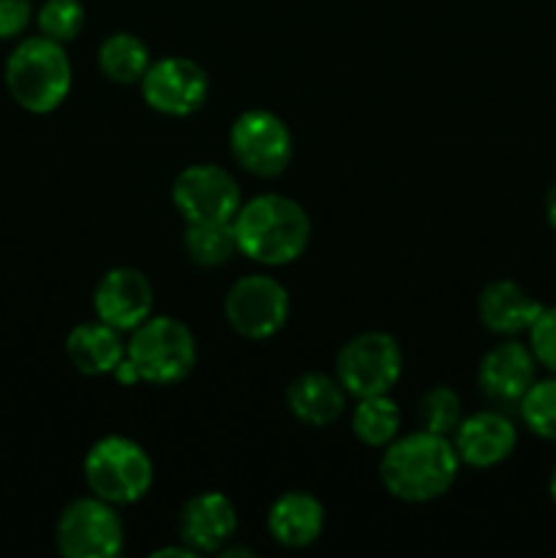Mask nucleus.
Masks as SVG:
<instances>
[{
  "instance_id": "11",
  "label": "nucleus",
  "mask_w": 556,
  "mask_h": 558,
  "mask_svg": "<svg viewBox=\"0 0 556 558\" xmlns=\"http://www.w3.org/2000/svg\"><path fill=\"white\" fill-rule=\"evenodd\" d=\"M142 98L147 107L167 118H189L205 107L210 96V76L196 60L172 58L153 60L140 82Z\"/></svg>"
},
{
  "instance_id": "29",
  "label": "nucleus",
  "mask_w": 556,
  "mask_h": 558,
  "mask_svg": "<svg viewBox=\"0 0 556 558\" xmlns=\"http://www.w3.org/2000/svg\"><path fill=\"white\" fill-rule=\"evenodd\" d=\"M548 496L556 507V463H554V469H551V477H548Z\"/></svg>"
},
{
  "instance_id": "12",
  "label": "nucleus",
  "mask_w": 556,
  "mask_h": 558,
  "mask_svg": "<svg viewBox=\"0 0 556 558\" xmlns=\"http://www.w3.org/2000/svg\"><path fill=\"white\" fill-rule=\"evenodd\" d=\"M96 319L120 332H131L153 316V283L136 267H112L93 289Z\"/></svg>"
},
{
  "instance_id": "28",
  "label": "nucleus",
  "mask_w": 556,
  "mask_h": 558,
  "mask_svg": "<svg viewBox=\"0 0 556 558\" xmlns=\"http://www.w3.org/2000/svg\"><path fill=\"white\" fill-rule=\"evenodd\" d=\"M545 221L556 232V183L551 185L548 194H545Z\"/></svg>"
},
{
  "instance_id": "13",
  "label": "nucleus",
  "mask_w": 556,
  "mask_h": 558,
  "mask_svg": "<svg viewBox=\"0 0 556 558\" xmlns=\"http://www.w3.org/2000/svg\"><path fill=\"white\" fill-rule=\"evenodd\" d=\"M238 532V510L221 490H202L191 496L178 512L180 543L194 554H221Z\"/></svg>"
},
{
  "instance_id": "26",
  "label": "nucleus",
  "mask_w": 556,
  "mask_h": 558,
  "mask_svg": "<svg viewBox=\"0 0 556 558\" xmlns=\"http://www.w3.org/2000/svg\"><path fill=\"white\" fill-rule=\"evenodd\" d=\"M529 349L537 357L540 368L556 374V305H543L534 325L529 327Z\"/></svg>"
},
{
  "instance_id": "18",
  "label": "nucleus",
  "mask_w": 556,
  "mask_h": 558,
  "mask_svg": "<svg viewBox=\"0 0 556 558\" xmlns=\"http://www.w3.org/2000/svg\"><path fill=\"white\" fill-rule=\"evenodd\" d=\"M287 407L292 417L309 428H327L347 409V390L336 376L309 371V374H300L289 381Z\"/></svg>"
},
{
  "instance_id": "25",
  "label": "nucleus",
  "mask_w": 556,
  "mask_h": 558,
  "mask_svg": "<svg viewBox=\"0 0 556 558\" xmlns=\"http://www.w3.org/2000/svg\"><path fill=\"white\" fill-rule=\"evenodd\" d=\"M36 22L41 36L69 44L85 27V5H82V0H44Z\"/></svg>"
},
{
  "instance_id": "17",
  "label": "nucleus",
  "mask_w": 556,
  "mask_h": 558,
  "mask_svg": "<svg viewBox=\"0 0 556 558\" xmlns=\"http://www.w3.org/2000/svg\"><path fill=\"white\" fill-rule=\"evenodd\" d=\"M267 532L289 550L309 548L325 532V505L305 490H287L267 510Z\"/></svg>"
},
{
  "instance_id": "10",
  "label": "nucleus",
  "mask_w": 556,
  "mask_h": 558,
  "mask_svg": "<svg viewBox=\"0 0 556 558\" xmlns=\"http://www.w3.org/2000/svg\"><path fill=\"white\" fill-rule=\"evenodd\" d=\"M172 205L185 223H232L243 196L232 172L218 163H191L174 178Z\"/></svg>"
},
{
  "instance_id": "2",
  "label": "nucleus",
  "mask_w": 556,
  "mask_h": 558,
  "mask_svg": "<svg viewBox=\"0 0 556 558\" xmlns=\"http://www.w3.org/2000/svg\"><path fill=\"white\" fill-rule=\"evenodd\" d=\"M238 254L265 267L292 265L305 254L311 218L300 202L283 194H259L243 202L232 218Z\"/></svg>"
},
{
  "instance_id": "24",
  "label": "nucleus",
  "mask_w": 556,
  "mask_h": 558,
  "mask_svg": "<svg viewBox=\"0 0 556 558\" xmlns=\"http://www.w3.org/2000/svg\"><path fill=\"white\" fill-rule=\"evenodd\" d=\"M463 420V403L461 396L450 387L439 385L431 387L418 403V423L423 430H431V434H439L450 439L456 434V428Z\"/></svg>"
},
{
  "instance_id": "8",
  "label": "nucleus",
  "mask_w": 556,
  "mask_h": 558,
  "mask_svg": "<svg viewBox=\"0 0 556 558\" xmlns=\"http://www.w3.org/2000/svg\"><path fill=\"white\" fill-rule=\"evenodd\" d=\"M289 292L267 272H249L229 287L223 298L227 325L245 341H267L283 330L289 319Z\"/></svg>"
},
{
  "instance_id": "19",
  "label": "nucleus",
  "mask_w": 556,
  "mask_h": 558,
  "mask_svg": "<svg viewBox=\"0 0 556 558\" xmlns=\"http://www.w3.org/2000/svg\"><path fill=\"white\" fill-rule=\"evenodd\" d=\"M65 354L71 365L85 376H112L125 357L123 332L101 319L82 322L65 336Z\"/></svg>"
},
{
  "instance_id": "21",
  "label": "nucleus",
  "mask_w": 556,
  "mask_h": 558,
  "mask_svg": "<svg viewBox=\"0 0 556 558\" xmlns=\"http://www.w3.org/2000/svg\"><path fill=\"white\" fill-rule=\"evenodd\" d=\"M401 430V409L387 396L358 398L352 409V434L365 447H387Z\"/></svg>"
},
{
  "instance_id": "5",
  "label": "nucleus",
  "mask_w": 556,
  "mask_h": 558,
  "mask_svg": "<svg viewBox=\"0 0 556 558\" xmlns=\"http://www.w3.org/2000/svg\"><path fill=\"white\" fill-rule=\"evenodd\" d=\"M82 474L87 490L114 507H129L145 499L156 477L145 447L118 434L104 436L87 450Z\"/></svg>"
},
{
  "instance_id": "22",
  "label": "nucleus",
  "mask_w": 556,
  "mask_h": 558,
  "mask_svg": "<svg viewBox=\"0 0 556 558\" xmlns=\"http://www.w3.org/2000/svg\"><path fill=\"white\" fill-rule=\"evenodd\" d=\"M183 251L200 267L227 265L238 254L232 223H185Z\"/></svg>"
},
{
  "instance_id": "16",
  "label": "nucleus",
  "mask_w": 556,
  "mask_h": 558,
  "mask_svg": "<svg viewBox=\"0 0 556 558\" xmlns=\"http://www.w3.org/2000/svg\"><path fill=\"white\" fill-rule=\"evenodd\" d=\"M540 311H543V303L510 278H496L485 283L478 298L480 322L485 330L501 338H518L529 332Z\"/></svg>"
},
{
  "instance_id": "4",
  "label": "nucleus",
  "mask_w": 556,
  "mask_h": 558,
  "mask_svg": "<svg viewBox=\"0 0 556 558\" xmlns=\"http://www.w3.org/2000/svg\"><path fill=\"white\" fill-rule=\"evenodd\" d=\"M71 60L65 44L47 36H31L5 60V90L11 101L31 114H49L71 93Z\"/></svg>"
},
{
  "instance_id": "20",
  "label": "nucleus",
  "mask_w": 556,
  "mask_h": 558,
  "mask_svg": "<svg viewBox=\"0 0 556 558\" xmlns=\"http://www.w3.org/2000/svg\"><path fill=\"white\" fill-rule=\"evenodd\" d=\"M150 63V49L134 33H112L98 47V69L114 85H140Z\"/></svg>"
},
{
  "instance_id": "14",
  "label": "nucleus",
  "mask_w": 556,
  "mask_h": 558,
  "mask_svg": "<svg viewBox=\"0 0 556 558\" xmlns=\"http://www.w3.org/2000/svg\"><path fill=\"white\" fill-rule=\"evenodd\" d=\"M537 357L529 343L505 338L483 354L478 365V385L494 403H518L537 379Z\"/></svg>"
},
{
  "instance_id": "23",
  "label": "nucleus",
  "mask_w": 556,
  "mask_h": 558,
  "mask_svg": "<svg viewBox=\"0 0 556 558\" xmlns=\"http://www.w3.org/2000/svg\"><path fill=\"white\" fill-rule=\"evenodd\" d=\"M518 414L529 434L543 441H556V374L534 379V385L518 401Z\"/></svg>"
},
{
  "instance_id": "1",
  "label": "nucleus",
  "mask_w": 556,
  "mask_h": 558,
  "mask_svg": "<svg viewBox=\"0 0 556 558\" xmlns=\"http://www.w3.org/2000/svg\"><path fill=\"white\" fill-rule=\"evenodd\" d=\"M458 452L452 439L431 430L392 439L379 461V480L387 494L407 505L442 499L458 480Z\"/></svg>"
},
{
  "instance_id": "3",
  "label": "nucleus",
  "mask_w": 556,
  "mask_h": 558,
  "mask_svg": "<svg viewBox=\"0 0 556 558\" xmlns=\"http://www.w3.org/2000/svg\"><path fill=\"white\" fill-rule=\"evenodd\" d=\"M196 365V338L174 316H150L125 341V357L114 368V379L123 387L140 381L147 385H178Z\"/></svg>"
},
{
  "instance_id": "15",
  "label": "nucleus",
  "mask_w": 556,
  "mask_h": 558,
  "mask_svg": "<svg viewBox=\"0 0 556 558\" xmlns=\"http://www.w3.org/2000/svg\"><path fill=\"white\" fill-rule=\"evenodd\" d=\"M450 439L458 461L472 469H494L516 452L518 430L507 414L485 409L463 417Z\"/></svg>"
},
{
  "instance_id": "9",
  "label": "nucleus",
  "mask_w": 556,
  "mask_h": 558,
  "mask_svg": "<svg viewBox=\"0 0 556 558\" xmlns=\"http://www.w3.org/2000/svg\"><path fill=\"white\" fill-rule=\"evenodd\" d=\"M229 150L254 178H278L292 161V131L270 109H245L229 129Z\"/></svg>"
},
{
  "instance_id": "6",
  "label": "nucleus",
  "mask_w": 556,
  "mask_h": 558,
  "mask_svg": "<svg viewBox=\"0 0 556 558\" xmlns=\"http://www.w3.org/2000/svg\"><path fill=\"white\" fill-rule=\"evenodd\" d=\"M403 374V352L390 332L365 330L349 338L336 354V379L347 396H387Z\"/></svg>"
},
{
  "instance_id": "27",
  "label": "nucleus",
  "mask_w": 556,
  "mask_h": 558,
  "mask_svg": "<svg viewBox=\"0 0 556 558\" xmlns=\"http://www.w3.org/2000/svg\"><path fill=\"white\" fill-rule=\"evenodd\" d=\"M33 20L31 0H0V41L20 38Z\"/></svg>"
},
{
  "instance_id": "7",
  "label": "nucleus",
  "mask_w": 556,
  "mask_h": 558,
  "mask_svg": "<svg viewBox=\"0 0 556 558\" xmlns=\"http://www.w3.org/2000/svg\"><path fill=\"white\" fill-rule=\"evenodd\" d=\"M123 539L118 507L93 494L65 505L55 523V545L65 558H112L123 550Z\"/></svg>"
}]
</instances>
